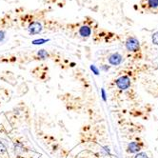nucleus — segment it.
<instances>
[{
    "mask_svg": "<svg viewBox=\"0 0 158 158\" xmlns=\"http://www.w3.org/2000/svg\"><path fill=\"white\" fill-rule=\"evenodd\" d=\"M126 49L130 52H137L140 51V43L137 38L131 36L127 39L126 43Z\"/></svg>",
    "mask_w": 158,
    "mask_h": 158,
    "instance_id": "1",
    "label": "nucleus"
},
{
    "mask_svg": "<svg viewBox=\"0 0 158 158\" xmlns=\"http://www.w3.org/2000/svg\"><path fill=\"white\" fill-rule=\"evenodd\" d=\"M116 86L121 91H125V89H129L131 87V79L127 75L120 76L118 79H116Z\"/></svg>",
    "mask_w": 158,
    "mask_h": 158,
    "instance_id": "2",
    "label": "nucleus"
},
{
    "mask_svg": "<svg viewBox=\"0 0 158 158\" xmlns=\"http://www.w3.org/2000/svg\"><path fill=\"white\" fill-rule=\"evenodd\" d=\"M43 30V27H42V24L38 21H35L32 22V23L30 24L29 28H28V31L31 35H38Z\"/></svg>",
    "mask_w": 158,
    "mask_h": 158,
    "instance_id": "3",
    "label": "nucleus"
},
{
    "mask_svg": "<svg viewBox=\"0 0 158 158\" xmlns=\"http://www.w3.org/2000/svg\"><path fill=\"white\" fill-rule=\"evenodd\" d=\"M123 61V56L119 52H114L109 56V63L112 66H118Z\"/></svg>",
    "mask_w": 158,
    "mask_h": 158,
    "instance_id": "4",
    "label": "nucleus"
},
{
    "mask_svg": "<svg viewBox=\"0 0 158 158\" xmlns=\"http://www.w3.org/2000/svg\"><path fill=\"white\" fill-rule=\"evenodd\" d=\"M141 150V146L137 142H131L128 145V152L131 153H138Z\"/></svg>",
    "mask_w": 158,
    "mask_h": 158,
    "instance_id": "5",
    "label": "nucleus"
},
{
    "mask_svg": "<svg viewBox=\"0 0 158 158\" xmlns=\"http://www.w3.org/2000/svg\"><path fill=\"white\" fill-rule=\"evenodd\" d=\"M79 35H80V36H82V37L87 38L92 35V30L89 26H86V25L82 26V27H80V29H79Z\"/></svg>",
    "mask_w": 158,
    "mask_h": 158,
    "instance_id": "6",
    "label": "nucleus"
},
{
    "mask_svg": "<svg viewBox=\"0 0 158 158\" xmlns=\"http://www.w3.org/2000/svg\"><path fill=\"white\" fill-rule=\"evenodd\" d=\"M37 55L41 59H46L49 56V53L47 52V51H45V50H39L37 52Z\"/></svg>",
    "mask_w": 158,
    "mask_h": 158,
    "instance_id": "7",
    "label": "nucleus"
},
{
    "mask_svg": "<svg viewBox=\"0 0 158 158\" xmlns=\"http://www.w3.org/2000/svg\"><path fill=\"white\" fill-rule=\"evenodd\" d=\"M148 6L152 9L158 8V0H148Z\"/></svg>",
    "mask_w": 158,
    "mask_h": 158,
    "instance_id": "8",
    "label": "nucleus"
},
{
    "mask_svg": "<svg viewBox=\"0 0 158 158\" xmlns=\"http://www.w3.org/2000/svg\"><path fill=\"white\" fill-rule=\"evenodd\" d=\"M48 41H50V40L49 39H35L32 41V44L33 45H41L44 43H47Z\"/></svg>",
    "mask_w": 158,
    "mask_h": 158,
    "instance_id": "9",
    "label": "nucleus"
},
{
    "mask_svg": "<svg viewBox=\"0 0 158 158\" xmlns=\"http://www.w3.org/2000/svg\"><path fill=\"white\" fill-rule=\"evenodd\" d=\"M152 41L154 45H156V46H158V31L156 32H154L152 36Z\"/></svg>",
    "mask_w": 158,
    "mask_h": 158,
    "instance_id": "10",
    "label": "nucleus"
},
{
    "mask_svg": "<svg viewBox=\"0 0 158 158\" xmlns=\"http://www.w3.org/2000/svg\"><path fill=\"white\" fill-rule=\"evenodd\" d=\"M91 70H92V72L95 74V75H99V69L98 68L95 66V65H91Z\"/></svg>",
    "mask_w": 158,
    "mask_h": 158,
    "instance_id": "11",
    "label": "nucleus"
},
{
    "mask_svg": "<svg viewBox=\"0 0 158 158\" xmlns=\"http://www.w3.org/2000/svg\"><path fill=\"white\" fill-rule=\"evenodd\" d=\"M134 158H149V156L146 152H138Z\"/></svg>",
    "mask_w": 158,
    "mask_h": 158,
    "instance_id": "12",
    "label": "nucleus"
},
{
    "mask_svg": "<svg viewBox=\"0 0 158 158\" xmlns=\"http://www.w3.org/2000/svg\"><path fill=\"white\" fill-rule=\"evenodd\" d=\"M5 36H6V33L4 31H1L0 30V42H2L4 39H5Z\"/></svg>",
    "mask_w": 158,
    "mask_h": 158,
    "instance_id": "13",
    "label": "nucleus"
},
{
    "mask_svg": "<svg viewBox=\"0 0 158 158\" xmlns=\"http://www.w3.org/2000/svg\"><path fill=\"white\" fill-rule=\"evenodd\" d=\"M5 151H6V147L1 141H0V152H4Z\"/></svg>",
    "mask_w": 158,
    "mask_h": 158,
    "instance_id": "14",
    "label": "nucleus"
},
{
    "mask_svg": "<svg viewBox=\"0 0 158 158\" xmlns=\"http://www.w3.org/2000/svg\"><path fill=\"white\" fill-rule=\"evenodd\" d=\"M101 94H102V98L104 101H107V98H106V92L104 89H101Z\"/></svg>",
    "mask_w": 158,
    "mask_h": 158,
    "instance_id": "15",
    "label": "nucleus"
},
{
    "mask_svg": "<svg viewBox=\"0 0 158 158\" xmlns=\"http://www.w3.org/2000/svg\"><path fill=\"white\" fill-rule=\"evenodd\" d=\"M101 69H102L104 72H107V71H109V70H110V67H109L108 65H103V66H102V68H101Z\"/></svg>",
    "mask_w": 158,
    "mask_h": 158,
    "instance_id": "16",
    "label": "nucleus"
}]
</instances>
